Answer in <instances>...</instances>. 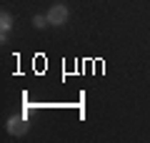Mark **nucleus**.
<instances>
[{
    "label": "nucleus",
    "instance_id": "obj_1",
    "mask_svg": "<svg viewBox=\"0 0 150 143\" xmlns=\"http://www.w3.org/2000/svg\"><path fill=\"white\" fill-rule=\"evenodd\" d=\"M65 20H68V8H65L63 3H55L48 10V23L50 25H63Z\"/></svg>",
    "mask_w": 150,
    "mask_h": 143
},
{
    "label": "nucleus",
    "instance_id": "obj_4",
    "mask_svg": "<svg viewBox=\"0 0 150 143\" xmlns=\"http://www.w3.org/2000/svg\"><path fill=\"white\" fill-rule=\"evenodd\" d=\"M33 25L43 30L45 25H50V23H48V15H35V18H33Z\"/></svg>",
    "mask_w": 150,
    "mask_h": 143
},
{
    "label": "nucleus",
    "instance_id": "obj_2",
    "mask_svg": "<svg viewBox=\"0 0 150 143\" xmlns=\"http://www.w3.org/2000/svg\"><path fill=\"white\" fill-rule=\"evenodd\" d=\"M8 131H10L13 136H25V133H28V118L25 116L8 118Z\"/></svg>",
    "mask_w": 150,
    "mask_h": 143
},
{
    "label": "nucleus",
    "instance_id": "obj_3",
    "mask_svg": "<svg viewBox=\"0 0 150 143\" xmlns=\"http://www.w3.org/2000/svg\"><path fill=\"white\" fill-rule=\"evenodd\" d=\"M10 25H13V15L3 10V13H0V30L8 33V30H10Z\"/></svg>",
    "mask_w": 150,
    "mask_h": 143
}]
</instances>
